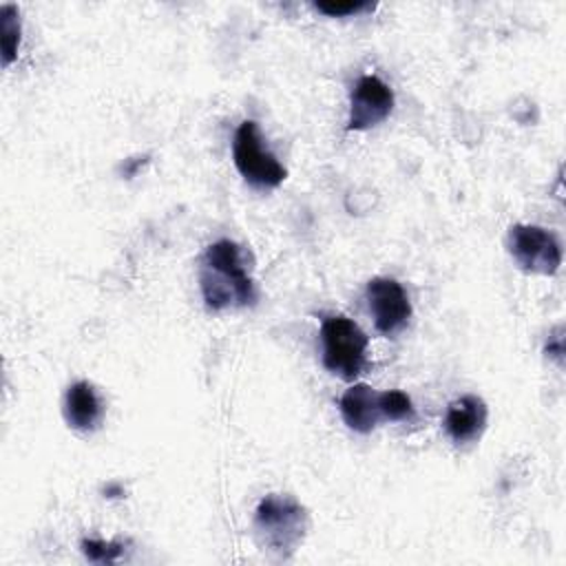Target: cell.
Masks as SVG:
<instances>
[{
  "mask_svg": "<svg viewBox=\"0 0 566 566\" xmlns=\"http://www.w3.org/2000/svg\"><path fill=\"white\" fill-rule=\"evenodd\" d=\"M380 409H382V418L389 422H405L416 416L411 398L398 389L380 391Z\"/></svg>",
  "mask_w": 566,
  "mask_h": 566,
  "instance_id": "12",
  "label": "cell"
},
{
  "mask_svg": "<svg viewBox=\"0 0 566 566\" xmlns=\"http://www.w3.org/2000/svg\"><path fill=\"white\" fill-rule=\"evenodd\" d=\"M338 409L343 422L356 433H369L378 427L380 420H385L380 409V391L367 382H354L347 387L338 400Z\"/></svg>",
  "mask_w": 566,
  "mask_h": 566,
  "instance_id": "8",
  "label": "cell"
},
{
  "mask_svg": "<svg viewBox=\"0 0 566 566\" xmlns=\"http://www.w3.org/2000/svg\"><path fill=\"white\" fill-rule=\"evenodd\" d=\"M489 409L480 396L467 394L455 398L444 413V431L455 444L473 442L486 429Z\"/></svg>",
  "mask_w": 566,
  "mask_h": 566,
  "instance_id": "9",
  "label": "cell"
},
{
  "mask_svg": "<svg viewBox=\"0 0 566 566\" xmlns=\"http://www.w3.org/2000/svg\"><path fill=\"white\" fill-rule=\"evenodd\" d=\"M394 91L378 75L358 77L349 97L347 130H367L391 115Z\"/></svg>",
  "mask_w": 566,
  "mask_h": 566,
  "instance_id": "7",
  "label": "cell"
},
{
  "mask_svg": "<svg viewBox=\"0 0 566 566\" xmlns=\"http://www.w3.org/2000/svg\"><path fill=\"white\" fill-rule=\"evenodd\" d=\"M0 44H2V64L9 66L20 46V11L13 4L0 7Z\"/></svg>",
  "mask_w": 566,
  "mask_h": 566,
  "instance_id": "11",
  "label": "cell"
},
{
  "mask_svg": "<svg viewBox=\"0 0 566 566\" xmlns=\"http://www.w3.org/2000/svg\"><path fill=\"white\" fill-rule=\"evenodd\" d=\"M232 159L241 177L254 188H276L285 181L287 170L283 164L263 146V137L254 119H243L234 133Z\"/></svg>",
  "mask_w": 566,
  "mask_h": 566,
  "instance_id": "4",
  "label": "cell"
},
{
  "mask_svg": "<svg viewBox=\"0 0 566 566\" xmlns=\"http://www.w3.org/2000/svg\"><path fill=\"white\" fill-rule=\"evenodd\" d=\"M506 250L517 268L528 274L551 276L562 265V245L557 237L542 226H511L506 234Z\"/></svg>",
  "mask_w": 566,
  "mask_h": 566,
  "instance_id": "5",
  "label": "cell"
},
{
  "mask_svg": "<svg viewBox=\"0 0 566 566\" xmlns=\"http://www.w3.org/2000/svg\"><path fill=\"white\" fill-rule=\"evenodd\" d=\"M199 287L206 307L212 312L252 305L256 301V287L248 274V261L241 245L230 239L210 243L201 256Z\"/></svg>",
  "mask_w": 566,
  "mask_h": 566,
  "instance_id": "1",
  "label": "cell"
},
{
  "mask_svg": "<svg viewBox=\"0 0 566 566\" xmlns=\"http://www.w3.org/2000/svg\"><path fill=\"white\" fill-rule=\"evenodd\" d=\"M544 349H546V356H551V358H555V360L562 363V358H564V336H562V327H557L555 334L548 336V343H546Z\"/></svg>",
  "mask_w": 566,
  "mask_h": 566,
  "instance_id": "15",
  "label": "cell"
},
{
  "mask_svg": "<svg viewBox=\"0 0 566 566\" xmlns=\"http://www.w3.org/2000/svg\"><path fill=\"white\" fill-rule=\"evenodd\" d=\"M64 420L71 429L88 433L102 424L104 405L88 380L73 382L64 394Z\"/></svg>",
  "mask_w": 566,
  "mask_h": 566,
  "instance_id": "10",
  "label": "cell"
},
{
  "mask_svg": "<svg viewBox=\"0 0 566 566\" xmlns=\"http://www.w3.org/2000/svg\"><path fill=\"white\" fill-rule=\"evenodd\" d=\"M321 343L327 371L343 380H354L363 371L369 338L356 321L343 314L327 316L321 325Z\"/></svg>",
  "mask_w": 566,
  "mask_h": 566,
  "instance_id": "3",
  "label": "cell"
},
{
  "mask_svg": "<svg viewBox=\"0 0 566 566\" xmlns=\"http://www.w3.org/2000/svg\"><path fill=\"white\" fill-rule=\"evenodd\" d=\"M310 526L307 511L292 495L270 493L254 511V533L263 551L279 559H287L305 537Z\"/></svg>",
  "mask_w": 566,
  "mask_h": 566,
  "instance_id": "2",
  "label": "cell"
},
{
  "mask_svg": "<svg viewBox=\"0 0 566 566\" xmlns=\"http://www.w3.org/2000/svg\"><path fill=\"white\" fill-rule=\"evenodd\" d=\"M80 548L86 555V559L95 564H113L124 553L122 542H104V539H91V537H84L80 542Z\"/></svg>",
  "mask_w": 566,
  "mask_h": 566,
  "instance_id": "13",
  "label": "cell"
},
{
  "mask_svg": "<svg viewBox=\"0 0 566 566\" xmlns=\"http://www.w3.org/2000/svg\"><path fill=\"white\" fill-rule=\"evenodd\" d=\"M374 327L382 336L398 334L411 318V301L405 287L389 276H376L365 287Z\"/></svg>",
  "mask_w": 566,
  "mask_h": 566,
  "instance_id": "6",
  "label": "cell"
},
{
  "mask_svg": "<svg viewBox=\"0 0 566 566\" xmlns=\"http://www.w3.org/2000/svg\"><path fill=\"white\" fill-rule=\"evenodd\" d=\"M314 9H318L321 13L329 15V18H343V15H354L367 9H374L371 2H363V0H347V2H314Z\"/></svg>",
  "mask_w": 566,
  "mask_h": 566,
  "instance_id": "14",
  "label": "cell"
}]
</instances>
